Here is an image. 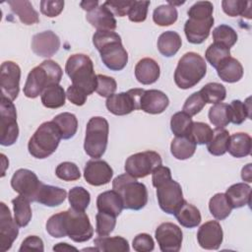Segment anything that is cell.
<instances>
[{
	"instance_id": "obj_1",
	"label": "cell",
	"mask_w": 252,
	"mask_h": 252,
	"mask_svg": "<svg viewBox=\"0 0 252 252\" xmlns=\"http://www.w3.org/2000/svg\"><path fill=\"white\" fill-rule=\"evenodd\" d=\"M93 43L100 54L103 64L111 71H121L128 62V53L120 35L113 31H96Z\"/></svg>"
},
{
	"instance_id": "obj_2",
	"label": "cell",
	"mask_w": 252,
	"mask_h": 252,
	"mask_svg": "<svg viewBox=\"0 0 252 252\" xmlns=\"http://www.w3.org/2000/svg\"><path fill=\"white\" fill-rule=\"evenodd\" d=\"M63 71L58 63L53 60H44L38 66L31 70L24 86V94L29 98H35L42 92L60 83Z\"/></svg>"
},
{
	"instance_id": "obj_3",
	"label": "cell",
	"mask_w": 252,
	"mask_h": 252,
	"mask_svg": "<svg viewBox=\"0 0 252 252\" xmlns=\"http://www.w3.org/2000/svg\"><path fill=\"white\" fill-rule=\"evenodd\" d=\"M65 72L72 81V85L84 91L87 95L95 91L96 75L93 61L88 55L82 53L71 55L66 62Z\"/></svg>"
},
{
	"instance_id": "obj_4",
	"label": "cell",
	"mask_w": 252,
	"mask_h": 252,
	"mask_svg": "<svg viewBox=\"0 0 252 252\" xmlns=\"http://www.w3.org/2000/svg\"><path fill=\"white\" fill-rule=\"evenodd\" d=\"M112 189L121 197L124 209L138 211L148 203V190L145 184L138 182L137 178L127 172L113 179Z\"/></svg>"
},
{
	"instance_id": "obj_5",
	"label": "cell",
	"mask_w": 252,
	"mask_h": 252,
	"mask_svg": "<svg viewBox=\"0 0 252 252\" xmlns=\"http://www.w3.org/2000/svg\"><path fill=\"white\" fill-rule=\"evenodd\" d=\"M205 59L196 52L185 53L178 61L174 72V82L182 90L196 86L206 75Z\"/></svg>"
},
{
	"instance_id": "obj_6",
	"label": "cell",
	"mask_w": 252,
	"mask_h": 252,
	"mask_svg": "<svg viewBox=\"0 0 252 252\" xmlns=\"http://www.w3.org/2000/svg\"><path fill=\"white\" fill-rule=\"evenodd\" d=\"M61 139L60 130L55 122H43L28 143L29 153L35 158H46L56 151Z\"/></svg>"
},
{
	"instance_id": "obj_7",
	"label": "cell",
	"mask_w": 252,
	"mask_h": 252,
	"mask_svg": "<svg viewBox=\"0 0 252 252\" xmlns=\"http://www.w3.org/2000/svg\"><path fill=\"white\" fill-rule=\"evenodd\" d=\"M59 214L64 237L68 236L75 242H86L92 238L94 228L85 211L70 208Z\"/></svg>"
},
{
	"instance_id": "obj_8",
	"label": "cell",
	"mask_w": 252,
	"mask_h": 252,
	"mask_svg": "<svg viewBox=\"0 0 252 252\" xmlns=\"http://www.w3.org/2000/svg\"><path fill=\"white\" fill-rule=\"evenodd\" d=\"M109 125L105 118L101 116L92 117L86 128L84 149L88 156L99 158L105 153L108 141Z\"/></svg>"
},
{
	"instance_id": "obj_9",
	"label": "cell",
	"mask_w": 252,
	"mask_h": 252,
	"mask_svg": "<svg viewBox=\"0 0 252 252\" xmlns=\"http://www.w3.org/2000/svg\"><path fill=\"white\" fill-rule=\"evenodd\" d=\"M19 137L17 111L8 97L1 95L0 101V144L8 147L15 144Z\"/></svg>"
},
{
	"instance_id": "obj_10",
	"label": "cell",
	"mask_w": 252,
	"mask_h": 252,
	"mask_svg": "<svg viewBox=\"0 0 252 252\" xmlns=\"http://www.w3.org/2000/svg\"><path fill=\"white\" fill-rule=\"evenodd\" d=\"M161 165L159 154L154 151H145L130 156L125 161V171L135 178H143Z\"/></svg>"
},
{
	"instance_id": "obj_11",
	"label": "cell",
	"mask_w": 252,
	"mask_h": 252,
	"mask_svg": "<svg viewBox=\"0 0 252 252\" xmlns=\"http://www.w3.org/2000/svg\"><path fill=\"white\" fill-rule=\"evenodd\" d=\"M156 188L159 208L166 214L174 215L184 202L180 184L170 178Z\"/></svg>"
},
{
	"instance_id": "obj_12",
	"label": "cell",
	"mask_w": 252,
	"mask_h": 252,
	"mask_svg": "<svg viewBox=\"0 0 252 252\" xmlns=\"http://www.w3.org/2000/svg\"><path fill=\"white\" fill-rule=\"evenodd\" d=\"M143 89H131L124 93L113 94L108 96L105 106L114 115L122 116L131 113L133 110L140 109L139 99Z\"/></svg>"
},
{
	"instance_id": "obj_13",
	"label": "cell",
	"mask_w": 252,
	"mask_h": 252,
	"mask_svg": "<svg viewBox=\"0 0 252 252\" xmlns=\"http://www.w3.org/2000/svg\"><path fill=\"white\" fill-rule=\"evenodd\" d=\"M41 183L36 174L27 168L16 170L11 178L12 188L20 195L28 198L31 202L35 201Z\"/></svg>"
},
{
	"instance_id": "obj_14",
	"label": "cell",
	"mask_w": 252,
	"mask_h": 252,
	"mask_svg": "<svg viewBox=\"0 0 252 252\" xmlns=\"http://www.w3.org/2000/svg\"><path fill=\"white\" fill-rule=\"evenodd\" d=\"M21 69L13 61H5L0 67V86L2 95L12 101L17 98L20 92Z\"/></svg>"
},
{
	"instance_id": "obj_15",
	"label": "cell",
	"mask_w": 252,
	"mask_h": 252,
	"mask_svg": "<svg viewBox=\"0 0 252 252\" xmlns=\"http://www.w3.org/2000/svg\"><path fill=\"white\" fill-rule=\"evenodd\" d=\"M155 236L162 252H178L181 248L182 230L172 222L160 223L156 229Z\"/></svg>"
},
{
	"instance_id": "obj_16",
	"label": "cell",
	"mask_w": 252,
	"mask_h": 252,
	"mask_svg": "<svg viewBox=\"0 0 252 252\" xmlns=\"http://www.w3.org/2000/svg\"><path fill=\"white\" fill-rule=\"evenodd\" d=\"M0 249L2 252L9 250L19 234L18 224L12 218L9 208L5 203H0Z\"/></svg>"
},
{
	"instance_id": "obj_17",
	"label": "cell",
	"mask_w": 252,
	"mask_h": 252,
	"mask_svg": "<svg viewBox=\"0 0 252 252\" xmlns=\"http://www.w3.org/2000/svg\"><path fill=\"white\" fill-rule=\"evenodd\" d=\"M113 176V170L110 165L101 159H90L84 168L85 180L93 186H101L107 184Z\"/></svg>"
},
{
	"instance_id": "obj_18",
	"label": "cell",
	"mask_w": 252,
	"mask_h": 252,
	"mask_svg": "<svg viewBox=\"0 0 252 252\" xmlns=\"http://www.w3.org/2000/svg\"><path fill=\"white\" fill-rule=\"evenodd\" d=\"M223 232L217 220H209L202 224L197 232L199 245L208 250H217L222 243Z\"/></svg>"
},
{
	"instance_id": "obj_19",
	"label": "cell",
	"mask_w": 252,
	"mask_h": 252,
	"mask_svg": "<svg viewBox=\"0 0 252 252\" xmlns=\"http://www.w3.org/2000/svg\"><path fill=\"white\" fill-rule=\"evenodd\" d=\"M60 47V39L52 31H45L33 35L32 39V51L44 58L53 56Z\"/></svg>"
},
{
	"instance_id": "obj_20",
	"label": "cell",
	"mask_w": 252,
	"mask_h": 252,
	"mask_svg": "<svg viewBox=\"0 0 252 252\" xmlns=\"http://www.w3.org/2000/svg\"><path fill=\"white\" fill-rule=\"evenodd\" d=\"M168 104L169 99L167 95L158 90H143L139 99L140 109L150 114L163 112Z\"/></svg>"
},
{
	"instance_id": "obj_21",
	"label": "cell",
	"mask_w": 252,
	"mask_h": 252,
	"mask_svg": "<svg viewBox=\"0 0 252 252\" xmlns=\"http://www.w3.org/2000/svg\"><path fill=\"white\" fill-rule=\"evenodd\" d=\"M213 25L214 17L206 20L188 19L184 25V32L187 40L193 44L204 42L208 38Z\"/></svg>"
},
{
	"instance_id": "obj_22",
	"label": "cell",
	"mask_w": 252,
	"mask_h": 252,
	"mask_svg": "<svg viewBox=\"0 0 252 252\" xmlns=\"http://www.w3.org/2000/svg\"><path fill=\"white\" fill-rule=\"evenodd\" d=\"M87 21L96 29V31H114L117 27L114 15L102 3L86 15Z\"/></svg>"
},
{
	"instance_id": "obj_23",
	"label": "cell",
	"mask_w": 252,
	"mask_h": 252,
	"mask_svg": "<svg viewBox=\"0 0 252 252\" xmlns=\"http://www.w3.org/2000/svg\"><path fill=\"white\" fill-rule=\"evenodd\" d=\"M159 66L153 58H143L135 66V77L143 85L156 83L159 78Z\"/></svg>"
},
{
	"instance_id": "obj_24",
	"label": "cell",
	"mask_w": 252,
	"mask_h": 252,
	"mask_svg": "<svg viewBox=\"0 0 252 252\" xmlns=\"http://www.w3.org/2000/svg\"><path fill=\"white\" fill-rule=\"evenodd\" d=\"M66 197L67 192L65 189L41 183L34 202L47 207H57L65 201Z\"/></svg>"
},
{
	"instance_id": "obj_25",
	"label": "cell",
	"mask_w": 252,
	"mask_h": 252,
	"mask_svg": "<svg viewBox=\"0 0 252 252\" xmlns=\"http://www.w3.org/2000/svg\"><path fill=\"white\" fill-rule=\"evenodd\" d=\"M96 208L98 212L107 213L115 217L119 216L124 209L121 197L114 190L100 193L96 199Z\"/></svg>"
},
{
	"instance_id": "obj_26",
	"label": "cell",
	"mask_w": 252,
	"mask_h": 252,
	"mask_svg": "<svg viewBox=\"0 0 252 252\" xmlns=\"http://www.w3.org/2000/svg\"><path fill=\"white\" fill-rule=\"evenodd\" d=\"M14 14H16L20 21L27 26L37 24L39 22L38 14L33 9L32 3L28 0H10L7 2Z\"/></svg>"
},
{
	"instance_id": "obj_27",
	"label": "cell",
	"mask_w": 252,
	"mask_h": 252,
	"mask_svg": "<svg viewBox=\"0 0 252 252\" xmlns=\"http://www.w3.org/2000/svg\"><path fill=\"white\" fill-rule=\"evenodd\" d=\"M252 147L251 137L247 133L238 132L229 136L227 152L234 158H244L250 155Z\"/></svg>"
},
{
	"instance_id": "obj_28",
	"label": "cell",
	"mask_w": 252,
	"mask_h": 252,
	"mask_svg": "<svg viewBox=\"0 0 252 252\" xmlns=\"http://www.w3.org/2000/svg\"><path fill=\"white\" fill-rule=\"evenodd\" d=\"M217 73L223 82L235 83L242 78L243 67L237 59L229 56L217 68Z\"/></svg>"
},
{
	"instance_id": "obj_29",
	"label": "cell",
	"mask_w": 252,
	"mask_h": 252,
	"mask_svg": "<svg viewBox=\"0 0 252 252\" xmlns=\"http://www.w3.org/2000/svg\"><path fill=\"white\" fill-rule=\"evenodd\" d=\"M224 194L232 209H238L250 204L251 187L246 183H236L228 187Z\"/></svg>"
},
{
	"instance_id": "obj_30",
	"label": "cell",
	"mask_w": 252,
	"mask_h": 252,
	"mask_svg": "<svg viewBox=\"0 0 252 252\" xmlns=\"http://www.w3.org/2000/svg\"><path fill=\"white\" fill-rule=\"evenodd\" d=\"M178 222L187 228H193L200 224L202 218L200 211L192 204H189L184 200L183 204L174 214Z\"/></svg>"
},
{
	"instance_id": "obj_31",
	"label": "cell",
	"mask_w": 252,
	"mask_h": 252,
	"mask_svg": "<svg viewBox=\"0 0 252 252\" xmlns=\"http://www.w3.org/2000/svg\"><path fill=\"white\" fill-rule=\"evenodd\" d=\"M182 40L180 35L173 31L162 32L158 39V49L165 57H171L177 53L181 47Z\"/></svg>"
},
{
	"instance_id": "obj_32",
	"label": "cell",
	"mask_w": 252,
	"mask_h": 252,
	"mask_svg": "<svg viewBox=\"0 0 252 252\" xmlns=\"http://www.w3.org/2000/svg\"><path fill=\"white\" fill-rule=\"evenodd\" d=\"M196 151V144L189 136L175 137L170 144L172 156L180 160L190 158Z\"/></svg>"
},
{
	"instance_id": "obj_33",
	"label": "cell",
	"mask_w": 252,
	"mask_h": 252,
	"mask_svg": "<svg viewBox=\"0 0 252 252\" xmlns=\"http://www.w3.org/2000/svg\"><path fill=\"white\" fill-rule=\"evenodd\" d=\"M94 244L97 251L102 252H128L130 250L128 241L121 236H98L94 238Z\"/></svg>"
},
{
	"instance_id": "obj_34",
	"label": "cell",
	"mask_w": 252,
	"mask_h": 252,
	"mask_svg": "<svg viewBox=\"0 0 252 252\" xmlns=\"http://www.w3.org/2000/svg\"><path fill=\"white\" fill-rule=\"evenodd\" d=\"M30 203L31 201L22 195L12 200L14 220L20 227L27 226L32 220V208Z\"/></svg>"
},
{
	"instance_id": "obj_35",
	"label": "cell",
	"mask_w": 252,
	"mask_h": 252,
	"mask_svg": "<svg viewBox=\"0 0 252 252\" xmlns=\"http://www.w3.org/2000/svg\"><path fill=\"white\" fill-rule=\"evenodd\" d=\"M228 141V131L224 128H216L213 130L212 138L207 144V150L213 156H222L227 152Z\"/></svg>"
},
{
	"instance_id": "obj_36",
	"label": "cell",
	"mask_w": 252,
	"mask_h": 252,
	"mask_svg": "<svg viewBox=\"0 0 252 252\" xmlns=\"http://www.w3.org/2000/svg\"><path fill=\"white\" fill-rule=\"evenodd\" d=\"M43 106L47 108H59L65 104L66 94L59 84L46 88L40 94Z\"/></svg>"
},
{
	"instance_id": "obj_37",
	"label": "cell",
	"mask_w": 252,
	"mask_h": 252,
	"mask_svg": "<svg viewBox=\"0 0 252 252\" xmlns=\"http://www.w3.org/2000/svg\"><path fill=\"white\" fill-rule=\"evenodd\" d=\"M209 210L215 219L222 220L230 215L232 207L224 193H217L209 201Z\"/></svg>"
},
{
	"instance_id": "obj_38",
	"label": "cell",
	"mask_w": 252,
	"mask_h": 252,
	"mask_svg": "<svg viewBox=\"0 0 252 252\" xmlns=\"http://www.w3.org/2000/svg\"><path fill=\"white\" fill-rule=\"evenodd\" d=\"M60 130L61 138L64 140L71 139L75 136L78 129V119L77 117L70 112H63L56 115L53 119Z\"/></svg>"
},
{
	"instance_id": "obj_39",
	"label": "cell",
	"mask_w": 252,
	"mask_h": 252,
	"mask_svg": "<svg viewBox=\"0 0 252 252\" xmlns=\"http://www.w3.org/2000/svg\"><path fill=\"white\" fill-rule=\"evenodd\" d=\"M210 122L216 126V128H224L230 123V110L227 103H216L214 104L208 113Z\"/></svg>"
},
{
	"instance_id": "obj_40",
	"label": "cell",
	"mask_w": 252,
	"mask_h": 252,
	"mask_svg": "<svg viewBox=\"0 0 252 252\" xmlns=\"http://www.w3.org/2000/svg\"><path fill=\"white\" fill-rule=\"evenodd\" d=\"M178 13L175 6L164 4L158 6L153 13L154 22L160 27H166L174 24L177 20Z\"/></svg>"
},
{
	"instance_id": "obj_41",
	"label": "cell",
	"mask_w": 252,
	"mask_h": 252,
	"mask_svg": "<svg viewBox=\"0 0 252 252\" xmlns=\"http://www.w3.org/2000/svg\"><path fill=\"white\" fill-rule=\"evenodd\" d=\"M230 122L239 125L245 121L246 118H251V104L250 97L244 102L239 99H234L229 104Z\"/></svg>"
},
{
	"instance_id": "obj_42",
	"label": "cell",
	"mask_w": 252,
	"mask_h": 252,
	"mask_svg": "<svg viewBox=\"0 0 252 252\" xmlns=\"http://www.w3.org/2000/svg\"><path fill=\"white\" fill-rule=\"evenodd\" d=\"M251 2L244 0H223L221 7L223 12L230 17L242 16L247 19L251 18Z\"/></svg>"
},
{
	"instance_id": "obj_43",
	"label": "cell",
	"mask_w": 252,
	"mask_h": 252,
	"mask_svg": "<svg viewBox=\"0 0 252 252\" xmlns=\"http://www.w3.org/2000/svg\"><path fill=\"white\" fill-rule=\"evenodd\" d=\"M203 98L207 103H220L226 96V90L223 85L220 83H208L200 91Z\"/></svg>"
},
{
	"instance_id": "obj_44",
	"label": "cell",
	"mask_w": 252,
	"mask_h": 252,
	"mask_svg": "<svg viewBox=\"0 0 252 252\" xmlns=\"http://www.w3.org/2000/svg\"><path fill=\"white\" fill-rule=\"evenodd\" d=\"M229 56L230 48L217 42L212 43L205 52V57L207 61L216 69Z\"/></svg>"
},
{
	"instance_id": "obj_45",
	"label": "cell",
	"mask_w": 252,
	"mask_h": 252,
	"mask_svg": "<svg viewBox=\"0 0 252 252\" xmlns=\"http://www.w3.org/2000/svg\"><path fill=\"white\" fill-rule=\"evenodd\" d=\"M192 123L193 120L190 115L184 111H179L172 115L170 120V129L176 137L187 136L191 129Z\"/></svg>"
},
{
	"instance_id": "obj_46",
	"label": "cell",
	"mask_w": 252,
	"mask_h": 252,
	"mask_svg": "<svg viewBox=\"0 0 252 252\" xmlns=\"http://www.w3.org/2000/svg\"><path fill=\"white\" fill-rule=\"evenodd\" d=\"M68 200L71 208L78 211H85L91 202L90 192L81 186H75L68 193Z\"/></svg>"
},
{
	"instance_id": "obj_47",
	"label": "cell",
	"mask_w": 252,
	"mask_h": 252,
	"mask_svg": "<svg viewBox=\"0 0 252 252\" xmlns=\"http://www.w3.org/2000/svg\"><path fill=\"white\" fill-rule=\"evenodd\" d=\"M213 39L214 42L220 43L230 48L237 41V33L231 27L220 25L213 30Z\"/></svg>"
},
{
	"instance_id": "obj_48",
	"label": "cell",
	"mask_w": 252,
	"mask_h": 252,
	"mask_svg": "<svg viewBox=\"0 0 252 252\" xmlns=\"http://www.w3.org/2000/svg\"><path fill=\"white\" fill-rule=\"evenodd\" d=\"M213 135V129L204 122H193L189 131V136L196 145L208 144Z\"/></svg>"
},
{
	"instance_id": "obj_49",
	"label": "cell",
	"mask_w": 252,
	"mask_h": 252,
	"mask_svg": "<svg viewBox=\"0 0 252 252\" xmlns=\"http://www.w3.org/2000/svg\"><path fill=\"white\" fill-rule=\"evenodd\" d=\"M116 224V217L107 213L98 212L95 216V232L98 236L110 234Z\"/></svg>"
},
{
	"instance_id": "obj_50",
	"label": "cell",
	"mask_w": 252,
	"mask_h": 252,
	"mask_svg": "<svg viewBox=\"0 0 252 252\" xmlns=\"http://www.w3.org/2000/svg\"><path fill=\"white\" fill-rule=\"evenodd\" d=\"M55 174L59 179L64 181H75L81 177V172L78 165L71 161H64L57 165Z\"/></svg>"
},
{
	"instance_id": "obj_51",
	"label": "cell",
	"mask_w": 252,
	"mask_h": 252,
	"mask_svg": "<svg viewBox=\"0 0 252 252\" xmlns=\"http://www.w3.org/2000/svg\"><path fill=\"white\" fill-rule=\"evenodd\" d=\"M214 6L210 1H198L192 5L187 14L189 19L195 20H206L213 17Z\"/></svg>"
},
{
	"instance_id": "obj_52",
	"label": "cell",
	"mask_w": 252,
	"mask_h": 252,
	"mask_svg": "<svg viewBox=\"0 0 252 252\" xmlns=\"http://www.w3.org/2000/svg\"><path fill=\"white\" fill-rule=\"evenodd\" d=\"M117 89L116 81L112 77L98 74L96 75L95 92L102 97H108L114 94Z\"/></svg>"
},
{
	"instance_id": "obj_53",
	"label": "cell",
	"mask_w": 252,
	"mask_h": 252,
	"mask_svg": "<svg viewBox=\"0 0 252 252\" xmlns=\"http://www.w3.org/2000/svg\"><path fill=\"white\" fill-rule=\"evenodd\" d=\"M206 103L207 102L203 98L200 92H196L187 97V99L184 102L182 110L188 115L194 116L204 108Z\"/></svg>"
},
{
	"instance_id": "obj_54",
	"label": "cell",
	"mask_w": 252,
	"mask_h": 252,
	"mask_svg": "<svg viewBox=\"0 0 252 252\" xmlns=\"http://www.w3.org/2000/svg\"><path fill=\"white\" fill-rule=\"evenodd\" d=\"M150 1H132V5L128 11V18L131 22L141 23L147 18Z\"/></svg>"
},
{
	"instance_id": "obj_55",
	"label": "cell",
	"mask_w": 252,
	"mask_h": 252,
	"mask_svg": "<svg viewBox=\"0 0 252 252\" xmlns=\"http://www.w3.org/2000/svg\"><path fill=\"white\" fill-rule=\"evenodd\" d=\"M64 8V1L61 0H42L40 1V12L49 18L57 17Z\"/></svg>"
},
{
	"instance_id": "obj_56",
	"label": "cell",
	"mask_w": 252,
	"mask_h": 252,
	"mask_svg": "<svg viewBox=\"0 0 252 252\" xmlns=\"http://www.w3.org/2000/svg\"><path fill=\"white\" fill-rule=\"evenodd\" d=\"M132 246L137 252H150L154 250L155 242L150 234L140 233L134 237Z\"/></svg>"
},
{
	"instance_id": "obj_57",
	"label": "cell",
	"mask_w": 252,
	"mask_h": 252,
	"mask_svg": "<svg viewBox=\"0 0 252 252\" xmlns=\"http://www.w3.org/2000/svg\"><path fill=\"white\" fill-rule=\"evenodd\" d=\"M104 6L108 8V10L114 15L118 17H124L128 14V11L132 5V1H118V0H110L105 1Z\"/></svg>"
},
{
	"instance_id": "obj_58",
	"label": "cell",
	"mask_w": 252,
	"mask_h": 252,
	"mask_svg": "<svg viewBox=\"0 0 252 252\" xmlns=\"http://www.w3.org/2000/svg\"><path fill=\"white\" fill-rule=\"evenodd\" d=\"M43 241L40 237L36 235H30L28 236L21 244V247L19 249L20 252L23 251H43Z\"/></svg>"
},
{
	"instance_id": "obj_59",
	"label": "cell",
	"mask_w": 252,
	"mask_h": 252,
	"mask_svg": "<svg viewBox=\"0 0 252 252\" xmlns=\"http://www.w3.org/2000/svg\"><path fill=\"white\" fill-rule=\"evenodd\" d=\"M87 94L84 91H82L81 89L71 85L68 87L67 91H66V97L75 105L81 106L84 105L86 100H87Z\"/></svg>"
},
{
	"instance_id": "obj_60",
	"label": "cell",
	"mask_w": 252,
	"mask_h": 252,
	"mask_svg": "<svg viewBox=\"0 0 252 252\" xmlns=\"http://www.w3.org/2000/svg\"><path fill=\"white\" fill-rule=\"evenodd\" d=\"M172 178L171 177V171L167 166L159 165L156 167L152 172V182L153 186L157 187L160 183Z\"/></svg>"
},
{
	"instance_id": "obj_61",
	"label": "cell",
	"mask_w": 252,
	"mask_h": 252,
	"mask_svg": "<svg viewBox=\"0 0 252 252\" xmlns=\"http://www.w3.org/2000/svg\"><path fill=\"white\" fill-rule=\"evenodd\" d=\"M98 1H82L81 3H80V5H81V7L85 10V11H87V12H90V11H92L93 9H94L95 7H97L98 6Z\"/></svg>"
},
{
	"instance_id": "obj_62",
	"label": "cell",
	"mask_w": 252,
	"mask_h": 252,
	"mask_svg": "<svg viewBox=\"0 0 252 252\" xmlns=\"http://www.w3.org/2000/svg\"><path fill=\"white\" fill-rule=\"evenodd\" d=\"M251 163H248L246 166H244L241 170V178L244 181L251 182Z\"/></svg>"
},
{
	"instance_id": "obj_63",
	"label": "cell",
	"mask_w": 252,
	"mask_h": 252,
	"mask_svg": "<svg viewBox=\"0 0 252 252\" xmlns=\"http://www.w3.org/2000/svg\"><path fill=\"white\" fill-rule=\"evenodd\" d=\"M54 251H70V250H78L75 246L69 245L66 242H61V243H57L54 247H53Z\"/></svg>"
}]
</instances>
